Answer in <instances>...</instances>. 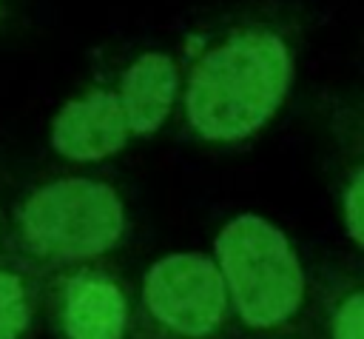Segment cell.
<instances>
[{
	"instance_id": "1",
	"label": "cell",
	"mask_w": 364,
	"mask_h": 339,
	"mask_svg": "<svg viewBox=\"0 0 364 339\" xmlns=\"http://www.w3.org/2000/svg\"><path fill=\"white\" fill-rule=\"evenodd\" d=\"M290 77V48L276 31H236L193 66L185 88V117L202 140L239 142L273 117Z\"/></svg>"
},
{
	"instance_id": "2",
	"label": "cell",
	"mask_w": 364,
	"mask_h": 339,
	"mask_svg": "<svg viewBox=\"0 0 364 339\" xmlns=\"http://www.w3.org/2000/svg\"><path fill=\"white\" fill-rule=\"evenodd\" d=\"M216 268L228 302L253 330H279L304 302V271L282 228L259 214H239L216 236Z\"/></svg>"
},
{
	"instance_id": "3",
	"label": "cell",
	"mask_w": 364,
	"mask_h": 339,
	"mask_svg": "<svg viewBox=\"0 0 364 339\" xmlns=\"http://www.w3.org/2000/svg\"><path fill=\"white\" fill-rule=\"evenodd\" d=\"M17 222L31 256L54 265H77L119 245L125 208L111 185L88 177H65L28 194Z\"/></svg>"
},
{
	"instance_id": "4",
	"label": "cell",
	"mask_w": 364,
	"mask_h": 339,
	"mask_svg": "<svg viewBox=\"0 0 364 339\" xmlns=\"http://www.w3.org/2000/svg\"><path fill=\"white\" fill-rule=\"evenodd\" d=\"M151 319L179 339H210L228 316V291L216 262L205 254L156 259L142 282Z\"/></svg>"
},
{
	"instance_id": "5",
	"label": "cell",
	"mask_w": 364,
	"mask_h": 339,
	"mask_svg": "<svg viewBox=\"0 0 364 339\" xmlns=\"http://www.w3.org/2000/svg\"><path fill=\"white\" fill-rule=\"evenodd\" d=\"M128 140V122L117 91L94 88L60 108L51 125V145L74 162H94L117 154Z\"/></svg>"
},
{
	"instance_id": "6",
	"label": "cell",
	"mask_w": 364,
	"mask_h": 339,
	"mask_svg": "<svg viewBox=\"0 0 364 339\" xmlns=\"http://www.w3.org/2000/svg\"><path fill=\"white\" fill-rule=\"evenodd\" d=\"M60 328L65 339H125L128 299L122 288L97 271L74 273L63 288Z\"/></svg>"
},
{
	"instance_id": "7",
	"label": "cell",
	"mask_w": 364,
	"mask_h": 339,
	"mask_svg": "<svg viewBox=\"0 0 364 339\" xmlns=\"http://www.w3.org/2000/svg\"><path fill=\"white\" fill-rule=\"evenodd\" d=\"M176 85H179V71L168 54L151 51V54L136 57L125 68L119 91H117L128 131L154 134L165 122L173 105Z\"/></svg>"
},
{
	"instance_id": "8",
	"label": "cell",
	"mask_w": 364,
	"mask_h": 339,
	"mask_svg": "<svg viewBox=\"0 0 364 339\" xmlns=\"http://www.w3.org/2000/svg\"><path fill=\"white\" fill-rule=\"evenodd\" d=\"M31 325V299L20 273L0 268V339H23Z\"/></svg>"
},
{
	"instance_id": "9",
	"label": "cell",
	"mask_w": 364,
	"mask_h": 339,
	"mask_svg": "<svg viewBox=\"0 0 364 339\" xmlns=\"http://www.w3.org/2000/svg\"><path fill=\"white\" fill-rule=\"evenodd\" d=\"M330 339H364V288L338 299L330 316Z\"/></svg>"
},
{
	"instance_id": "10",
	"label": "cell",
	"mask_w": 364,
	"mask_h": 339,
	"mask_svg": "<svg viewBox=\"0 0 364 339\" xmlns=\"http://www.w3.org/2000/svg\"><path fill=\"white\" fill-rule=\"evenodd\" d=\"M344 225L350 239L364 248V165L353 171L344 188Z\"/></svg>"
}]
</instances>
